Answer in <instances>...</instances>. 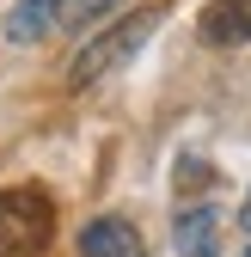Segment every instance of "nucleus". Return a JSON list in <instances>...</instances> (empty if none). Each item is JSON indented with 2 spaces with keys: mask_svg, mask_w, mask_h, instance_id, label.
I'll list each match as a JSON object with an SVG mask.
<instances>
[{
  "mask_svg": "<svg viewBox=\"0 0 251 257\" xmlns=\"http://www.w3.org/2000/svg\"><path fill=\"white\" fill-rule=\"evenodd\" d=\"M55 233V202L37 184L0 190V257H37Z\"/></svg>",
  "mask_w": 251,
  "mask_h": 257,
  "instance_id": "nucleus-1",
  "label": "nucleus"
},
{
  "mask_svg": "<svg viewBox=\"0 0 251 257\" xmlns=\"http://www.w3.org/2000/svg\"><path fill=\"white\" fill-rule=\"evenodd\" d=\"M153 25H160V7H141L129 19H116L110 31H98L80 55H74V68H68V86H92V80H104L116 61H129L147 37H153Z\"/></svg>",
  "mask_w": 251,
  "mask_h": 257,
  "instance_id": "nucleus-2",
  "label": "nucleus"
},
{
  "mask_svg": "<svg viewBox=\"0 0 251 257\" xmlns=\"http://www.w3.org/2000/svg\"><path fill=\"white\" fill-rule=\"evenodd\" d=\"M80 257H147V239L135 233V220L98 214V220L80 227Z\"/></svg>",
  "mask_w": 251,
  "mask_h": 257,
  "instance_id": "nucleus-3",
  "label": "nucleus"
},
{
  "mask_svg": "<svg viewBox=\"0 0 251 257\" xmlns=\"http://www.w3.org/2000/svg\"><path fill=\"white\" fill-rule=\"evenodd\" d=\"M172 245H178L184 257H221V208H214V202L178 208V220H172Z\"/></svg>",
  "mask_w": 251,
  "mask_h": 257,
  "instance_id": "nucleus-4",
  "label": "nucleus"
},
{
  "mask_svg": "<svg viewBox=\"0 0 251 257\" xmlns=\"http://www.w3.org/2000/svg\"><path fill=\"white\" fill-rule=\"evenodd\" d=\"M68 25V0H19V7H7V43H43L49 31Z\"/></svg>",
  "mask_w": 251,
  "mask_h": 257,
  "instance_id": "nucleus-5",
  "label": "nucleus"
},
{
  "mask_svg": "<svg viewBox=\"0 0 251 257\" xmlns=\"http://www.w3.org/2000/svg\"><path fill=\"white\" fill-rule=\"evenodd\" d=\"M202 43H214V49L251 43V0H208L202 7Z\"/></svg>",
  "mask_w": 251,
  "mask_h": 257,
  "instance_id": "nucleus-6",
  "label": "nucleus"
},
{
  "mask_svg": "<svg viewBox=\"0 0 251 257\" xmlns=\"http://www.w3.org/2000/svg\"><path fill=\"white\" fill-rule=\"evenodd\" d=\"M116 7V0H68V25H92V19H104Z\"/></svg>",
  "mask_w": 251,
  "mask_h": 257,
  "instance_id": "nucleus-7",
  "label": "nucleus"
},
{
  "mask_svg": "<svg viewBox=\"0 0 251 257\" xmlns=\"http://www.w3.org/2000/svg\"><path fill=\"white\" fill-rule=\"evenodd\" d=\"M239 227L251 233V190H245V202H239Z\"/></svg>",
  "mask_w": 251,
  "mask_h": 257,
  "instance_id": "nucleus-8",
  "label": "nucleus"
}]
</instances>
